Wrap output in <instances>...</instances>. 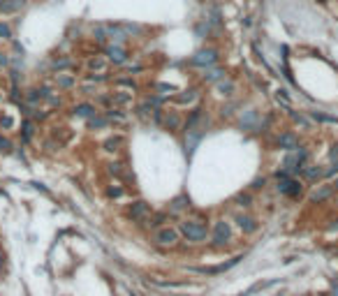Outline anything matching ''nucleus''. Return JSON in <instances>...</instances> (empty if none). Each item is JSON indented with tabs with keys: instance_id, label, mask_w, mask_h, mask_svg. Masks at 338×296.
<instances>
[{
	"instance_id": "f257e3e1",
	"label": "nucleus",
	"mask_w": 338,
	"mask_h": 296,
	"mask_svg": "<svg viewBox=\"0 0 338 296\" xmlns=\"http://www.w3.org/2000/svg\"><path fill=\"white\" fill-rule=\"evenodd\" d=\"M178 234L181 238H186L190 245H202V243H209V234H211V227H209V220L199 218H181L178 220Z\"/></svg>"
},
{
	"instance_id": "f03ea898",
	"label": "nucleus",
	"mask_w": 338,
	"mask_h": 296,
	"mask_svg": "<svg viewBox=\"0 0 338 296\" xmlns=\"http://www.w3.org/2000/svg\"><path fill=\"white\" fill-rule=\"evenodd\" d=\"M234 241V232H232V225L225 218H218L211 227V234H209V243L215 250H225L227 245Z\"/></svg>"
},
{
	"instance_id": "7ed1b4c3",
	"label": "nucleus",
	"mask_w": 338,
	"mask_h": 296,
	"mask_svg": "<svg viewBox=\"0 0 338 296\" xmlns=\"http://www.w3.org/2000/svg\"><path fill=\"white\" fill-rule=\"evenodd\" d=\"M276 190L283 194V197H290V199H301L303 194V181H299L296 176L285 174L283 169L276 171Z\"/></svg>"
},
{
	"instance_id": "20e7f679",
	"label": "nucleus",
	"mask_w": 338,
	"mask_h": 296,
	"mask_svg": "<svg viewBox=\"0 0 338 296\" xmlns=\"http://www.w3.org/2000/svg\"><path fill=\"white\" fill-rule=\"evenodd\" d=\"M153 125H158L167 132H178L183 127V116L176 111V109H155L153 111Z\"/></svg>"
},
{
	"instance_id": "39448f33",
	"label": "nucleus",
	"mask_w": 338,
	"mask_h": 296,
	"mask_svg": "<svg viewBox=\"0 0 338 296\" xmlns=\"http://www.w3.org/2000/svg\"><path fill=\"white\" fill-rule=\"evenodd\" d=\"M178 241H181V234H178L176 227L165 225L160 229H155L151 234V243L158 245V248H176Z\"/></svg>"
},
{
	"instance_id": "423d86ee",
	"label": "nucleus",
	"mask_w": 338,
	"mask_h": 296,
	"mask_svg": "<svg viewBox=\"0 0 338 296\" xmlns=\"http://www.w3.org/2000/svg\"><path fill=\"white\" fill-rule=\"evenodd\" d=\"M220 61V51L215 46H206V49H199L190 56V65L192 67H199V70H206V67H213Z\"/></svg>"
},
{
	"instance_id": "0eeeda50",
	"label": "nucleus",
	"mask_w": 338,
	"mask_h": 296,
	"mask_svg": "<svg viewBox=\"0 0 338 296\" xmlns=\"http://www.w3.org/2000/svg\"><path fill=\"white\" fill-rule=\"evenodd\" d=\"M151 213H153V209H151V204H148L146 199H134V201H130V204L125 206V211H123L125 218L130 220V222H137V225H139V222H142L146 215H151Z\"/></svg>"
},
{
	"instance_id": "6e6552de",
	"label": "nucleus",
	"mask_w": 338,
	"mask_h": 296,
	"mask_svg": "<svg viewBox=\"0 0 338 296\" xmlns=\"http://www.w3.org/2000/svg\"><path fill=\"white\" fill-rule=\"evenodd\" d=\"M105 58L109 61V65H114V67H123L125 63L130 61V53L125 49L123 44H111L109 42L105 46Z\"/></svg>"
},
{
	"instance_id": "1a4fd4ad",
	"label": "nucleus",
	"mask_w": 338,
	"mask_h": 296,
	"mask_svg": "<svg viewBox=\"0 0 338 296\" xmlns=\"http://www.w3.org/2000/svg\"><path fill=\"white\" fill-rule=\"evenodd\" d=\"M171 220H174V218H171V213H169V211H158V213L153 211L151 215H146V218L139 222V227H142V229H153V232H155V229L165 227L167 222H171Z\"/></svg>"
},
{
	"instance_id": "9d476101",
	"label": "nucleus",
	"mask_w": 338,
	"mask_h": 296,
	"mask_svg": "<svg viewBox=\"0 0 338 296\" xmlns=\"http://www.w3.org/2000/svg\"><path fill=\"white\" fill-rule=\"evenodd\" d=\"M301 146V139H299V134L292 130L287 132H280L276 137V148L278 150H285V153H290V150H296V148Z\"/></svg>"
},
{
	"instance_id": "9b49d317",
	"label": "nucleus",
	"mask_w": 338,
	"mask_h": 296,
	"mask_svg": "<svg viewBox=\"0 0 338 296\" xmlns=\"http://www.w3.org/2000/svg\"><path fill=\"white\" fill-rule=\"evenodd\" d=\"M299 178H301L303 183H320L322 178H324V167L306 162V165L301 167V171H299Z\"/></svg>"
},
{
	"instance_id": "f8f14e48",
	"label": "nucleus",
	"mask_w": 338,
	"mask_h": 296,
	"mask_svg": "<svg viewBox=\"0 0 338 296\" xmlns=\"http://www.w3.org/2000/svg\"><path fill=\"white\" fill-rule=\"evenodd\" d=\"M334 194H336V192H334L331 183H320L308 192V201H311V204H324V201H329Z\"/></svg>"
},
{
	"instance_id": "ddd939ff",
	"label": "nucleus",
	"mask_w": 338,
	"mask_h": 296,
	"mask_svg": "<svg viewBox=\"0 0 338 296\" xmlns=\"http://www.w3.org/2000/svg\"><path fill=\"white\" fill-rule=\"evenodd\" d=\"M234 222H236V227H239V229H241V232H243L246 236L255 234V232L259 229V222H257L255 218H253L250 213H236V215H234Z\"/></svg>"
},
{
	"instance_id": "4468645a",
	"label": "nucleus",
	"mask_w": 338,
	"mask_h": 296,
	"mask_svg": "<svg viewBox=\"0 0 338 296\" xmlns=\"http://www.w3.org/2000/svg\"><path fill=\"white\" fill-rule=\"evenodd\" d=\"M199 95H202V93H199V88L192 86V88L181 90V93H174L171 100H174V105H178V106H192L197 100H199Z\"/></svg>"
},
{
	"instance_id": "2eb2a0df",
	"label": "nucleus",
	"mask_w": 338,
	"mask_h": 296,
	"mask_svg": "<svg viewBox=\"0 0 338 296\" xmlns=\"http://www.w3.org/2000/svg\"><path fill=\"white\" fill-rule=\"evenodd\" d=\"M109 95H111V106L125 109V106H130L134 102V93L132 90H125V88H114Z\"/></svg>"
},
{
	"instance_id": "dca6fc26",
	"label": "nucleus",
	"mask_w": 338,
	"mask_h": 296,
	"mask_svg": "<svg viewBox=\"0 0 338 296\" xmlns=\"http://www.w3.org/2000/svg\"><path fill=\"white\" fill-rule=\"evenodd\" d=\"M100 111H102V109H98L95 102H79V105L72 106V113H74L77 118H84V121H88V118H93V116H98Z\"/></svg>"
},
{
	"instance_id": "f3484780",
	"label": "nucleus",
	"mask_w": 338,
	"mask_h": 296,
	"mask_svg": "<svg viewBox=\"0 0 338 296\" xmlns=\"http://www.w3.org/2000/svg\"><path fill=\"white\" fill-rule=\"evenodd\" d=\"M241 259H243V257H241V254H236V257H232V259L225 261V264H218V266H204V269H195V271H197V273H202V275H218V273H225L227 269L236 266Z\"/></svg>"
},
{
	"instance_id": "a211bd4d",
	"label": "nucleus",
	"mask_w": 338,
	"mask_h": 296,
	"mask_svg": "<svg viewBox=\"0 0 338 296\" xmlns=\"http://www.w3.org/2000/svg\"><path fill=\"white\" fill-rule=\"evenodd\" d=\"M54 84L61 88V90H72V88H77V74H72L70 70L67 72H56Z\"/></svg>"
},
{
	"instance_id": "6ab92c4d",
	"label": "nucleus",
	"mask_w": 338,
	"mask_h": 296,
	"mask_svg": "<svg viewBox=\"0 0 338 296\" xmlns=\"http://www.w3.org/2000/svg\"><path fill=\"white\" fill-rule=\"evenodd\" d=\"M105 116H107V121L111 123V125H125V123L130 121V113L125 111V109H121V106H109V109H105Z\"/></svg>"
},
{
	"instance_id": "aec40b11",
	"label": "nucleus",
	"mask_w": 338,
	"mask_h": 296,
	"mask_svg": "<svg viewBox=\"0 0 338 296\" xmlns=\"http://www.w3.org/2000/svg\"><path fill=\"white\" fill-rule=\"evenodd\" d=\"M105 28H107V37L111 44H127V40H130V35L123 30V26H114V23H105Z\"/></svg>"
},
{
	"instance_id": "412c9836",
	"label": "nucleus",
	"mask_w": 338,
	"mask_h": 296,
	"mask_svg": "<svg viewBox=\"0 0 338 296\" xmlns=\"http://www.w3.org/2000/svg\"><path fill=\"white\" fill-rule=\"evenodd\" d=\"M86 70L88 72H109V61L105 58V53H93L86 58Z\"/></svg>"
},
{
	"instance_id": "4be33fe9",
	"label": "nucleus",
	"mask_w": 338,
	"mask_h": 296,
	"mask_svg": "<svg viewBox=\"0 0 338 296\" xmlns=\"http://www.w3.org/2000/svg\"><path fill=\"white\" fill-rule=\"evenodd\" d=\"M167 211L171 213V218H178L181 213L190 211V197H188V194H178L176 199H171V204H169Z\"/></svg>"
},
{
	"instance_id": "5701e85b",
	"label": "nucleus",
	"mask_w": 338,
	"mask_h": 296,
	"mask_svg": "<svg viewBox=\"0 0 338 296\" xmlns=\"http://www.w3.org/2000/svg\"><path fill=\"white\" fill-rule=\"evenodd\" d=\"M225 77H227L225 67H218V65H213V67H206V70H204V74H202V81H204V84H218V81H223Z\"/></svg>"
},
{
	"instance_id": "b1692460",
	"label": "nucleus",
	"mask_w": 338,
	"mask_h": 296,
	"mask_svg": "<svg viewBox=\"0 0 338 296\" xmlns=\"http://www.w3.org/2000/svg\"><path fill=\"white\" fill-rule=\"evenodd\" d=\"M123 144H125L123 134H114V137H109V139L102 144V150L109 153V155H118V153H121V148H123Z\"/></svg>"
},
{
	"instance_id": "393cba45",
	"label": "nucleus",
	"mask_w": 338,
	"mask_h": 296,
	"mask_svg": "<svg viewBox=\"0 0 338 296\" xmlns=\"http://www.w3.org/2000/svg\"><path fill=\"white\" fill-rule=\"evenodd\" d=\"M114 88H125V90H132L134 95L142 90V86H139V84H137V81H134L130 74H127V77H125V74H118V77L114 79Z\"/></svg>"
},
{
	"instance_id": "a878e982",
	"label": "nucleus",
	"mask_w": 338,
	"mask_h": 296,
	"mask_svg": "<svg viewBox=\"0 0 338 296\" xmlns=\"http://www.w3.org/2000/svg\"><path fill=\"white\" fill-rule=\"evenodd\" d=\"M153 111H155V109H153L146 100H142L139 105L134 106V118H139L142 123H153Z\"/></svg>"
},
{
	"instance_id": "bb28decb",
	"label": "nucleus",
	"mask_w": 338,
	"mask_h": 296,
	"mask_svg": "<svg viewBox=\"0 0 338 296\" xmlns=\"http://www.w3.org/2000/svg\"><path fill=\"white\" fill-rule=\"evenodd\" d=\"M28 0H0V14H17L26 7Z\"/></svg>"
},
{
	"instance_id": "cd10ccee",
	"label": "nucleus",
	"mask_w": 338,
	"mask_h": 296,
	"mask_svg": "<svg viewBox=\"0 0 338 296\" xmlns=\"http://www.w3.org/2000/svg\"><path fill=\"white\" fill-rule=\"evenodd\" d=\"M215 90H218L225 100H230V97H234V93H236V84H234L232 79L225 77L223 81H218V84H215Z\"/></svg>"
},
{
	"instance_id": "c85d7f7f",
	"label": "nucleus",
	"mask_w": 338,
	"mask_h": 296,
	"mask_svg": "<svg viewBox=\"0 0 338 296\" xmlns=\"http://www.w3.org/2000/svg\"><path fill=\"white\" fill-rule=\"evenodd\" d=\"M86 125H88V130L100 132V130H107V127L111 125V123L107 121V116H105V113L100 111L98 116H93V118H88V121H86Z\"/></svg>"
},
{
	"instance_id": "c756f323",
	"label": "nucleus",
	"mask_w": 338,
	"mask_h": 296,
	"mask_svg": "<svg viewBox=\"0 0 338 296\" xmlns=\"http://www.w3.org/2000/svg\"><path fill=\"white\" fill-rule=\"evenodd\" d=\"M35 137V121L33 118H26V121L21 123V141L23 144H30Z\"/></svg>"
},
{
	"instance_id": "7c9ffc66",
	"label": "nucleus",
	"mask_w": 338,
	"mask_h": 296,
	"mask_svg": "<svg viewBox=\"0 0 338 296\" xmlns=\"http://www.w3.org/2000/svg\"><path fill=\"white\" fill-rule=\"evenodd\" d=\"M72 67H74V61L67 58V56H63V58H54V61H51V70H54V74H56V72H67V70H72Z\"/></svg>"
},
{
	"instance_id": "2f4dec72",
	"label": "nucleus",
	"mask_w": 338,
	"mask_h": 296,
	"mask_svg": "<svg viewBox=\"0 0 338 296\" xmlns=\"http://www.w3.org/2000/svg\"><path fill=\"white\" fill-rule=\"evenodd\" d=\"M107 171H109V176H114V178H125V176H127L125 165H123V162H118V160H111V162H109Z\"/></svg>"
},
{
	"instance_id": "473e14b6",
	"label": "nucleus",
	"mask_w": 338,
	"mask_h": 296,
	"mask_svg": "<svg viewBox=\"0 0 338 296\" xmlns=\"http://www.w3.org/2000/svg\"><path fill=\"white\" fill-rule=\"evenodd\" d=\"M234 204L241 206V209H250V206H253V192H239V194L234 197Z\"/></svg>"
},
{
	"instance_id": "72a5a7b5",
	"label": "nucleus",
	"mask_w": 338,
	"mask_h": 296,
	"mask_svg": "<svg viewBox=\"0 0 338 296\" xmlns=\"http://www.w3.org/2000/svg\"><path fill=\"white\" fill-rule=\"evenodd\" d=\"M148 105L153 106V109H162L165 106V102H167V95H160V93H151V95L144 97Z\"/></svg>"
},
{
	"instance_id": "f704fd0d",
	"label": "nucleus",
	"mask_w": 338,
	"mask_h": 296,
	"mask_svg": "<svg viewBox=\"0 0 338 296\" xmlns=\"http://www.w3.org/2000/svg\"><path fill=\"white\" fill-rule=\"evenodd\" d=\"M93 42H98V44H102V46H107V44H109V37H107V28H105V26H98V28H93Z\"/></svg>"
},
{
	"instance_id": "c9c22d12",
	"label": "nucleus",
	"mask_w": 338,
	"mask_h": 296,
	"mask_svg": "<svg viewBox=\"0 0 338 296\" xmlns=\"http://www.w3.org/2000/svg\"><path fill=\"white\" fill-rule=\"evenodd\" d=\"M125 194V188L121 183H111V185H107V197L109 199H121Z\"/></svg>"
},
{
	"instance_id": "e433bc0d",
	"label": "nucleus",
	"mask_w": 338,
	"mask_h": 296,
	"mask_svg": "<svg viewBox=\"0 0 338 296\" xmlns=\"http://www.w3.org/2000/svg\"><path fill=\"white\" fill-rule=\"evenodd\" d=\"M79 90H81V95H98V84H93V81H88V79H84Z\"/></svg>"
},
{
	"instance_id": "4c0bfd02",
	"label": "nucleus",
	"mask_w": 338,
	"mask_h": 296,
	"mask_svg": "<svg viewBox=\"0 0 338 296\" xmlns=\"http://www.w3.org/2000/svg\"><path fill=\"white\" fill-rule=\"evenodd\" d=\"M155 90L160 95H174V93H178V88L171 86V84H155Z\"/></svg>"
},
{
	"instance_id": "58836bf2",
	"label": "nucleus",
	"mask_w": 338,
	"mask_h": 296,
	"mask_svg": "<svg viewBox=\"0 0 338 296\" xmlns=\"http://www.w3.org/2000/svg\"><path fill=\"white\" fill-rule=\"evenodd\" d=\"M95 106H105V109H109V106H111V95H109V93L95 95ZM105 109H102V111H105Z\"/></svg>"
},
{
	"instance_id": "ea45409f",
	"label": "nucleus",
	"mask_w": 338,
	"mask_h": 296,
	"mask_svg": "<svg viewBox=\"0 0 338 296\" xmlns=\"http://www.w3.org/2000/svg\"><path fill=\"white\" fill-rule=\"evenodd\" d=\"M236 106H239V102H230V105H223V106H220V116H223V118H232Z\"/></svg>"
},
{
	"instance_id": "a19ab883",
	"label": "nucleus",
	"mask_w": 338,
	"mask_h": 296,
	"mask_svg": "<svg viewBox=\"0 0 338 296\" xmlns=\"http://www.w3.org/2000/svg\"><path fill=\"white\" fill-rule=\"evenodd\" d=\"M311 116H313V118H315V121H322V123H336V125H338V118H334V116H327V113L311 111Z\"/></svg>"
},
{
	"instance_id": "79ce46f5",
	"label": "nucleus",
	"mask_w": 338,
	"mask_h": 296,
	"mask_svg": "<svg viewBox=\"0 0 338 296\" xmlns=\"http://www.w3.org/2000/svg\"><path fill=\"white\" fill-rule=\"evenodd\" d=\"M0 127H2V130H12V127H14V118H12L9 113H2V116H0Z\"/></svg>"
},
{
	"instance_id": "37998d69",
	"label": "nucleus",
	"mask_w": 338,
	"mask_h": 296,
	"mask_svg": "<svg viewBox=\"0 0 338 296\" xmlns=\"http://www.w3.org/2000/svg\"><path fill=\"white\" fill-rule=\"evenodd\" d=\"M0 40H12V28L5 21H0Z\"/></svg>"
},
{
	"instance_id": "c03bdc74",
	"label": "nucleus",
	"mask_w": 338,
	"mask_h": 296,
	"mask_svg": "<svg viewBox=\"0 0 338 296\" xmlns=\"http://www.w3.org/2000/svg\"><path fill=\"white\" fill-rule=\"evenodd\" d=\"M12 141L7 139V137H2V134H0V153H12Z\"/></svg>"
},
{
	"instance_id": "a18cd8bd",
	"label": "nucleus",
	"mask_w": 338,
	"mask_h": 296,
	"mask_svg": "<svg viewBox=\"0 0 338 296\" xmlns=\"http://www.w3.org/2000/svg\"><path fill=\"white\" fill-rule=\"evenodd\" d=\"M7 65H9V53L7 51H0V72L5 70Z\"/></svg>"
},
{
	"instance_id": "49530a36",
	"label": "nucleus",
	"mask_w": 338,
	"mask_h": 296,
	"mask_svg": "<svg viewBox=\"0 0 338 296\" xmlns=\"http://www.w3.org/2000/svg\"><path fill=\"white\" fill-rule=\"evenodd\" d=\"M267 185V178H257V181H253V188L250 190H262Z\"/></svg>"
},
{
	"instance_id": "de8ad7c7",
	"label": "nucleus",
	"mask_w": 338,
	"mask_h": 296,
	"mask_svg": "<svg viewBox=\"0 0 338 296\" xmlns=\"http://www.w3.org/2000/svg\"><path fill=\"white\" fill-rule=\"evenodd\" d=\"M329 183H331V188H334V192L338 194V174H336V176H331V181H329Z\"/></svg>"
},
{
	"instance_id": "09e8293b",
	"label": "nucleus",
	"mask_w": 338,
	"mask_h": 296,
	"mask_svg": "<svg viewBox=\"0 0 338 296\" xmlns=\"http://www.w3.org/2000/svg\"><path fill=\"white\" fill-rule=\"evenodd\" d=\"M197 2H213V5H218V2H223V0H197Z\"/></svg>"
},
{
	"instance_id": "8fccbe9b",
	"label": "nucleus",
	"mask_w": 338,
	"mask_h": 296,
	"mask_svg": "<svg viewBox=\"0 0 338 296\" xmlns=\"http://www.w3.org/2000/svg\"><path fill=\"white\" fill-rule=\"evenodd\" d=\"M0 97H2V95H0Z\"/></svg>"
}]
</instances>
